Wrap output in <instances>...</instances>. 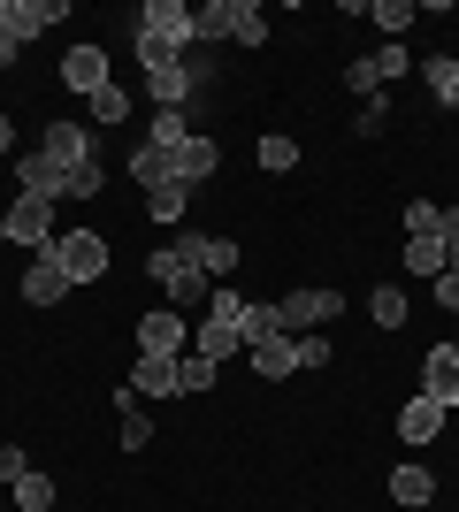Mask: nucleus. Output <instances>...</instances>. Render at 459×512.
Returning <instances> with one entry per match:
<instances>
[{"label": "nucleus", "mask_w": 459, "mask_h": 512, "mask_svg": "<svg viewBox=\"0 0 459 512\" xmlns=\"http://www.w3.org/2000/svg\"><path fill=\"white\" fill-rule=\"evenodd\" d=\"M192 352H199V360H215V367H230V352H245V299L230 291V283H215L207 321L192 329Z\"/></svg>", "instance_id": "1"}, {"label": "nucleus", "mask_w": 459, "mask_h": 512, "mask_svg": "<svg viewBox=\"0 0 459 512\" xmlns=\"http://www.w3.org/2000/svg\"><path fill=\"white\" fill-rule=\"evenodd\" d=\"M146 276L161 283V291H169V306H176V314H192V306H207V299H215V283L199 276V268H192L184 253H176V245H161V253L146 260Z\"/></svg>", "instance_id": "2"}, {"label": "nucleus", "mask_w": 459, "mask_h": 512, "mask_svg": "<svg viewBox=\"0 0 459 512\" xmlns=\"http://www.w3.org/2000/svg\"><path fill=\"white\" fill-rule=\"evenodd\" d=\"M54 260H62L69 291H77V283H100L108 276V230H54Z\"/></svg>", "instance_id": "3"}, {"label": "nucleus", "mask_w": 459, "mask_h": 512, "mask_svg": "<svg viewBox=\"0 0 459 512\" xmlns=\"http://www.w3.org/2000/svg\"><path fill=\"white\" fill-rule=\"evenodd\" d=\"M138 352H146V360H184V352H192V314H176V306L138 314Z\"/></svg>", "instance_id": "4"}, {"label": "nucleus", "mask_w": 459, "mask_h": 512, "mask_svg": "<svg viewBox=\"0 0 459 512\" xmlns=\"http://www.w3.org/2000/svg\"><path fill=\"white\" fill-rule=\"evenodd\" d=\"M0 214H8V245H23V253H46V245H54V199L16 192V207H0Z\"/></svg>", "instance_id": "5"}, {"label": "nucleus", "mask_w": 459, "mask_h": 512, "mask_svg": "<svg viewBox=\"0 0 459 512\" xmlns=\"http://www.w3.org/2000/svg\"><path fill=\"white\" fill-rule=\"evenodd\" d=\"M276 314H284V337H306L345 314V291H291V299H276Z\"/></svg>", "instance_id": "6"}, {"label": "nucleus", "mask_w": 459, "mask_h": 512, "mask_svg": "<svg viewBox=\"0 0 459 512\" xmlns=\"http://www.w3.org/2000/svg\"><path fill=\"white\" fill-rule=\"evenodd\" d=\"M0 23H8L16 46H31V39H46L54 23H69V0H0Z\"/></svg>", "instance_id": "7"}, {"label": "nucleus", "mask_w": 459, "mask_h": 512, "mask_svg": "<svg viewBox=\"0 0 459 512\" xmlns=\"http://www.w3.org/2000/svg\"><path fill=\"white\" fill-rule=\"evenodd\" d=\"M176 253L192 260L207 283H222L230 268H238V237H207V230H176Z\"/></svg>", "instance_id": "8"}, {"label": "nucleus", "mask_w": 459, "mask_h": 512, "mask_svg": "<svg viewBox=\"0 0 459 512\" xmlns=\"http://www.w3.org/2000/svg\"><path fill=\"white\" fill-rule=\"evenodd\" d=\"M421 398H437L444 413H459V344H429L421 352Z\"/></svg>", "instance_id": "9"}, {"label": "nucleus", "mask_w": 459, "mask_h": 512, "mask_svg": "<svg viewBox=\"0 0 459 512\" xmlns=\"http://www.w3.org/2000/svg\"><path fill=\"white\" fill-rule=\"evenodd\" d=\"M138 31L169 39L176 54H192V46H199V31H192V8H184V0H146V8H138Z\"/></svg>", "instance_id": "10"}, {"label": "nucleus", "mask_w": 459, "mask_h": 512, "mask_svg": "<svg viewBox=\"0 0 459 512\" xmlns=\"http://www.w3.org/2000/svg\"><path fill=\"white\" fill-rule=\"evenodd\" d=\"M39 153L54 161V169H85V161H100V146H92V130L85 123H46V138H39Z\"/></svg>", "instance_id": "11"}, {"label": "nucleus", "mask_w": 459, "mask_h": 512, "mask_svg": "<svg viewBox=\"0 0 459 512\" xmlns=\"http://www.w3.org/2000/svg\"><path fill=\"white\" fill-rule=\"evenodd\" d=\"M215 169H222V146L207 138V130H192V138L169 153V176H176V184H192V192H199V184H207Z\"/></svg>", "instance_id": "12"}, {"label": "nucleus", "mask_w": 459, "mask_h": 512, "mask_svg": "<svg viewBox=\"0 0 459 512\" xmlns=\"http://www.w3.org/2000/svg\"><path fill=\"white\" fill-rule=\"evenodd\" d=\"M62 85L85 92V100L100 85H115V77H108V46H69V54H62Z\"/></svg>", "instance_id": "13"}, {"label": "nucleus", "mask_w": 459, "mask_h": 512, "mask_svg": "<svg viewBox=\"0 0 459 512\" xmlns=\"http://www.w3.org/2000/svg\"><path fill=\"white\" fill-rule=\"evenodd\" d=\"M23 299H31V306H62L69 299V276H62V260H54V245L31 253V268H23Z\"/></svg>", "instance_id": "14"}, {"label": "nucleus", "mask_w": 459, "mask_h": 512, "mask_svg": "<svg viewBox=\"0 0 459 512\" xmlns=\"http://www.w3.org/2000/svg\"><path fill=\"white\" fill-rule=\"evenodd\" d=\"M444 421H452V413H444L437 398H421V390L406 398V406H398V436H406V444H437Z\"/></svg>", "instance_id": "15"}, {"label": "nucleus", "mask_w": 459, "mask_h": 512, "mask_svg": "<svg viewBox=\"0 0 459 512\" xmlns=\"http://www.w3.org/2000/svg\"><path fill=\"white\" fill-rule=\"evenodd\" d=\"M16 184H23V192H39V199H54V207H62V192H69V169H54V161H46V153L31 146V153H16Z\"/></svg>", "instance_id": "16"}, {"label": "nucleus", "mask_w": 459, "mask_h": 512, "mask_svg": "<svg viewBox=\"0 0 459 512\" xmlns=\"http://www.w3.org/2000/svg\"><path fill=\"white\" fill-rule=\"evenodd\" d=\"M245 360H253L261 383H284L291 367H299V344H291V337H261V344H245Z\"/></svg>", "instance_id": "17"}, {"label": "nucleus", "mask_w": 459, "mask_h": 512, "mask_svg": "<svg viewBox=\"0 0 459 512\" xmlns=\"http://www.w3.org/2000/svg\"><path fill=\"white\" fill-rule=\"evenodd\" d=\"M391 497H398L406 512H421L429 497H437V474L421 467V459H406V467H391Z\"/></svg>", "instance_id": "18"}, {"label": "nucleus", "mask_w": 459, "mask_h": 512, "mask_svg": "<svg viewBox=\"0 0 459 512\" xmlns=\"http://www.w3.org/2000/svg\"><path fill=\"white\" fill-rule=\"evenodd\" d=\"M146 92H153V107H192L199 77H192V62H176V69H161V77H146Z\"/></svg>", "instance_id": "19"}, {"label": "nucleus", "mask_w": 459, "mask_h": 512, "mask_svg": "<svg viewBox=\"0 0 459 512\" xmlns=\"http://www.w3.org/2000/svg\"><path fill=\"white\" fill-rule=\"evenodd\" d=\"M230 8V46H268V8L261 0H222Z\"/></svg>", "instance_id": "20"}, {"label": "nucleus", "mask_w": 459, "mask_h": 512, "mask_svg": "<svg viewBox=\"0 0 459 512\" xmlns=\"http://www.w3.org/2000/svg\"><path fill=\"white\" fill-rule=\"evenodd\" d=\"M115 398V413H123V451H146L153 444V421H146V406H138V390L123 383V390H108Z\"/></svg>", "instance_id": "21"}, {"label": "nucleus", "mask_w": 459, "mask_h": 512, "mask_svg": "<svg viewBox=\"0 0 459 512\" xmlns=\"http://www.w3.org/2000/svg\"><path fill=\"white\" fill-rule=\"evenodd\" d=\"M184 138H192V107H153V123H146V146L176 153Z\"/></svg>", "instance_id": "22"}, {"label": "nucleus", "mask_w": 459, "mask_h": 512, "mask_svg": "<svg viewBox=\"0 0 459 512\" xmlns=\"http://www.w3.org/2000/svg\"><path fill=\"white\" fill-rule=\"evenodd\" d=\"M131 390L138 398H176V360H146V352H138L131 360Z\"/></svg>", "instance_id": "23"}, {"label": "nucleus", "mask_w": 459, "mask_h": 512, "mask_svg": "<svg viewBox=\"0 0 459 512\" xmlns=\"http://www.w3.org/2000/svg\"><path fill=\"white\" fill-rule=\"evenodd\" d=\"M421 85H429V100H437V107H452V115H459V62H452V54H429V62H421Z\"/></svg>", "instance_id": "24"}, {"label": "nucleus", "mask_w": 459, "mask_h": 512, "mask_svg": "<svg viewBox=\"0 0 459 512\" xmlns=\"http://www.w3.org/2000/svg\"><path fill=\"white\" fill-rule=\"evenodd\" d=\"M368 23H375L391 46H406V31H414V8H406V0H368Z\"/></svg>", "instance_id": "25"}, {"label": "nucleus", "mask_w": 459, "mask_h": 512, "mask_svg": "<svg viewBox=\"0 0 459 512\" xmlns=\"http://www.w3.org/2000/svg\"><path fill=\"white\" fill-rule=\"evenodd\" d=\"M215 383H222L215 360H199V352H184V360H176V398H199V390H215Z\"/></svg>", "instance_id": "26"}, {"label": "nucleus", "mask_w": 459, "mask_h": 512, "mask_svg": "<svg viewBox=\"0 0 459 512\" xmlns=\"http://www.w3.org/2000/svg\"><path fill=\"white\" fill-rule=\"evenodd\" d=\"M184 207H192V184H176V176L161 184V192H146V214H153V222H176V230H184Z\"/></svg>", "instance_id": "27"}, {"label": "nucleus", "mask_w": 459, "mask_h": 512, "mask_svg": "<svg viewBox=\"0 0 459 512\" xmlns=\"http://www.w3.org/2000/svg\"><path fill=\"white\" fill-rule=\"evenodd\" d=\"M368 321L375 329H406V291H398V283H375L368 291Z\"/></svg>", "instance_id": "28"}, {"label": "nucleus", "mask_w": 459, "mask_h": 512, "mask_svg": "<svg viewBox=\"0 0 459 512\" xmlns=\"http://www.w3.org/2000/svg\"><path fill=\"white\" fill-rule=\"evenodd\" d=\"M406 268H414V276H429V283H437L444 268H452V260H444V237H406Z\"/></svg>", "instance_id": "29"}, {"label": "nucleus", "mask_w": 459, "mask_h": 512, "mask_svg": "<svg viewBox=\"0 0 459 512\" xmlns=\"http://www.w3.org/2000/svg\"><path fill=\"white\" fill-rule=\"evenodd\" d=\"M92 123H100V130H115V123H131V92H123V85H100V92H92Z\"/></svg>", "instance_id": "30"}, {"label": "nucleus", "mask_w": 459, "mask_h": 512, "mask_svg": "<svg viewBox=\"0 0 459 512\" xmlns=\"http://www.w3.org/2000/svg\"><path fill=\"white\" fill-rule=\"evenodd\" d=\"M131 184H138V192H161V184H169V153H161V146H138L131 153Z\"/></svg>", "instance_id": "31"}, {"label": "nucleus", "mask_w": 459, "mask_h": 512, "mask_svg": "<svg viewBox=\"0 0 459 512\" xmlns=\"http://www.w3.org/2000/svg\"><path fill=\"white\" fill-rule=\"evenodd\" d=\"M8 490H16V512H54V474H23V482H8Z\"/></svg>", "instance_id": "32"}, {"label": "nucleus", "mask_w": 459, "mask_h": 512, "mask_svg": "<svg viewBox=\"0 0 459 512\" xmlns=\"http://www.w3.org/2000/svg\"><path fill=\"white\" fill-rule=\"evenodd\" d=\"M261 337H284V314H276V299H245V344Z\"/></svg>", "instance_id": "33"}, {"label": "nucleus", "mask_w": 459, "mask_h": 512, "mask_svg": "<svg viewBox=\"0 0 459 512\" xmlns=\"http://www.w3.org/2000/svg\"><path fill=\"white\" fill-rule=\"evenodd\" d=\"M131 46H138V62H146V77H161V69L184 62V54H176L169 39H153V31H131Z\"/></svg>", "instance_id": "34"}, {"label": "nucleus", "mask_w": 459, "mask_h": 512, "mask_svg": "<svg viewBox=\"0 0 459 512\" xmlns=\"http://www.w3.org/2000/svg\"><path fill=\"white\" fill-rule=\"evenodd\" d=\"M261 169H268V176H284V169H299V146H291L284 130H268V138H261Z\"/></svg>", "instance_id": "35"}, {"label": "nucleus", "mask_w": 459, "mask_h": 512, "mask_svg": "<svg viewBox=\"0 0 459 512\" xmlns=\"http://www.w3.org/2000/svg\"><path fill=\"white\" fill-rule=\"evenodd\" d=\"M406 237H444V207L437 199H414V207H406Z\"/></svg>", "instance_id": "36"}, {"label": "nucleus", "mask_w": 459, "mask_h": 512, "mask_svg": "<svg viewBox=\"0 0 459 512\" xmlns=\"http://www.w3.org/2000/svg\"><path fill=\"white\" fill-rule=\"evenodd\" d=\"M100 192H108V169H100V161H85V169L69 176V192H62V199H100Z\"/></svg>", "instance_id": "37"}, {"label": "nucleus", "mask_w": 459, "mask_h": 512, "mask_svg": "<svg viewBox=\"0 0 459 512\" xmlns=\"http://www.w3.org/2000/svg\"><path fill=\"white\" fill-rule=\"evenodd\" d=\"M345 85L360 92V100H375V92H383V69H375V54H360V62L345 69Z\"/></svg>", "instance_id": "38"}, {"label": "nucleus", "mask_w": 459, "mask_h": 512, "mask_svg": "<svg viewBox=\"0 0 459 512\" xmlns=\"http://www.w3.org/2000/svg\"><path fill=\"white\" fill-rule=\"evenodd\" d=\"M291 344H299V367H329L337 360V344H329L322 329H306V337H291Z\"/></svg>", "instance_id": "39"}, {"label": "nucleus", "mask_w": 459, "mask_h": 512, "mask_svg": "<svg viewBox=\"0 0 459 512\" xmlns=\"http://www.w3.org/2000/svg\"><path fill=\"white\" fill-rule=\"evenodd\" d=\"M375 69H383V85H398V77H406V69H414V54H406V46H375Z\"/></svg>", "instance_id": "40"}, {"label": "nucleus", "mask_w": 459, "mask_h": 512, "mask_svg": "<svg viewBox=\"0 0 459 512\" xmlns=\"http://www.w3.org/2000/svg\"><path fill=\"white\" fill-rule=\"evenodd\" d=\"M383 130H391V107H383V92H375V100L360 107V138H383Z\"/></svg>", "instance_id": "41"}, {"label": "nucleus", "mask_w": 459, "mask_h": 512, "mask_svg": "<svg viewBox=\"0 0 459 512\" xmlns=\"http://www.w3.org/2000/svg\"><path fill=\"white\" fill-rule=\"evenodd\" d=\"M429 299H437V306H444V314H459V268H444V276H437V283H429Z\"/></svg>", "instance_id": "42"}, {"label": "nucleus", "mask_w": 459, "mask_h": 512, "mask_svg": "<svg viewBox=\"0 0 459 512\" xmlns=\"http://www.w3.org/2000/svg\"><path fill=\"white\" fill-rule=\"evenodd\" d=\"M31 474V459H23V444H0V482H23Z\"/></svg>", "instance_id": "43"}, {"label": "nucleus", "mask_w": 459, "mask_h": 512, "mask_svg": "<svg viewBox=\"0 0 459 512\" xmlns=\"http://www.w3.org/2000/svg\"><path fill=\"white\" fill-rule=\"evenodd\" d=\"M444 260L459 268V207H444Z\"/></svg>", "instance_id": "44"}, {"label": "nucleus", "mask_w": 459, "mask_h": 512, "mask_svg": "<svg viewBox=\"0 0 459 512\" xmlns=\"http://www.w3.org/2000/svg\"><path fill=\"white\" fill-rule=\"evenodd\" d=\"M8 146H16V123H8V115H0V153H8Z\"/></svg>", "instance_id": "45"}]
</instances>
